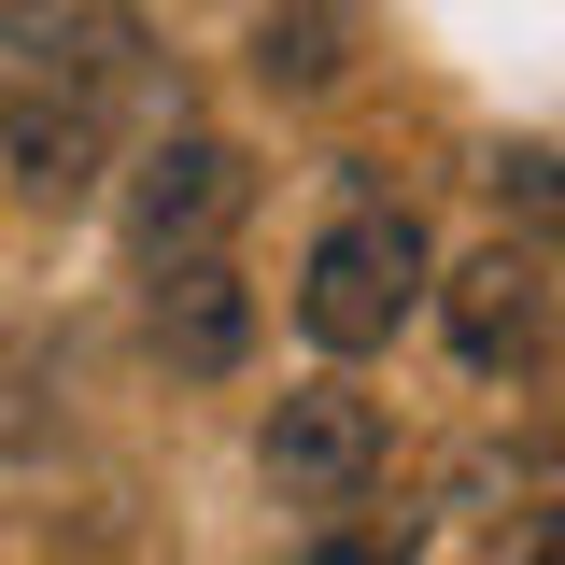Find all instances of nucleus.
<instances>
[{
  "label": "nucleus",
  "mask_w": 565,
  "mask_h": 565,
  "mask_svg": "<svg viewBox=\"0 0 565 565\" xmlns=\"http://www.w3.org/2000/svg\"><path fill=\"white\" fill-rule=\"evenodd\" d=\"M141 340L170 353L184 382H226L255 353V282L226 255H184V269H141Z\"/></svg>",
  "instance_id": "7"
},
{
  "label": "nucleus",
  "mask_w": 565,
  "mask_h": 565,
  "mask_svg": "<svg viewBox=\"0 0 565 565\" xmlns=\"http://www.w3.org/2000/svg\"><path fill=\"white\" fill-rule=\"evenodd\" d=\"M114 99H71V85H14L0 71V170H14V199L29 212H71L114 184Z\"/></svg>",
  "instance_id": "5"
},
{
  "label": "nucleus",
  "mask_w": 565,
  "mask_h": 565,
  "mask_svg": "<svg viewBox=\"0 0 565 565\" xmlns=\"http://www.w3.org/2000/svg\"><path fill=\"white\" fill-rule=\"evenodd\" d=\"M311 565H396V552H367V537H326V552H311Z\"/></svg>",
  "instance_id": "11"
},
{
  "label": "nucleus",
  "mask_w": 565,
  "mask_h": 565,
  "mask_svg": "<svg viewBox=\"0 0 565 565\" xmlns=\"http://www.w3.org/2000/svg\"><path fill=\"white\" fill-rule=\"evenodd\" d=\"M424 297H438L424 226H411L396 199H340V212H326V241H311V269H297V326H311L326 353H382Z\"/></svg>",
  "instance_id": "1"
},
{
  "label": "nucleus",
  "mask_w": 565,
  "mask_h": 565,
  "mask_svg": "<svg viewBox=\"0 0 565 565\" xmlns=\"http://www.w3.org/2000/svg\"><path fill=\"white\" fill-rule=\"evenodd\" d=\"M255 467H269L282 509H353V494L382 481V411H367L353 382H297V396L255 424Z\"/></svg>",
  "instance_id": "3"
},
{
  "label": "nucleus",
  "mask_w": 565,
  "mask_h": 565,
  "mask_svg": "<svg viewBox=\"0 0 565 565\" xmlns=\"http://www.w3.org/2000/svg\"><path fill=\"white\" fill-rule=\"evenodd\" d=\"M241 71H255L269 99H326L353 71V0H269L255 43H241Z\"/></svg>",
  "instance_id": "8"
},
{
  "label": "nucleus",
  "mask_w": 565,
  "mask_h": 565,
  "mask_svg": "<svg viewBox=\"0 0 565 565\" xmlns=\"http://www.w3.org/2000/svg\"><path fill=\"white\" fill-rule=\"evenodd\" d=\"M494 212L523 255H565V141H509L494 156Z\"/></svg>",
  "instance_id": "9"
},
{
  "label": "nucleus",
  "mask_w": 565,
  "mask_h": 565,
  "mask_svg": "<svg viewBox=\"0 0 565 565\" xmlns=\"http://www.w3.org/2000/svg\"><path fill=\"white\" fill-rule=\"evenodd\" d=\"M523 565H565V509H537V523H523Z\"/></svg>",
  "instance_id": "10"
},
{
  "label": "nucleus",
  "mask_w": 565,
  "mask_h": 565,
  "mask_svg": "<svg viewBox=\"0 0 565 565\" xmlns=\"http://www.w3.org/2000/svg\"><path fill=\"white\" fill-rule=\"evenodd\" d=\"M0 71L128 114V85H141V0H0Z\"/></svg>",
  "instance_id": "4"
},
{
  "label": "nucleus",
  "mask_w": 565,
  "mask_h": 565,
  "mask_svg": "<svg viewBox=\"0 0 565 565\" xmlns=\"http://www.w3.org/2000/svg\"><path fill=\"white\" fill-rule=\"evenodd\" d=\"M255 212V156L226 128H170L128 156V255L141 269H184V255H226V226Z\"/></svg>",
  "instance_id": "2"
},
{
  "label": "nucleus",
  "mask_w": 565,
  "mask_h": 565,
  "mask_svg": "<svg viewBox=\"0 0 565 565\" xmlns=\"http://www.w3.org/2000/svg\"><path fill=\"white\" fill-rule=\"evenodd\" d=\"M438 326H452V353H467L481 382L537 367V353H552V255H523V241H481L467 269H438Z\"/></svg>",
  "instance_id": "6"
}]
</instances>
